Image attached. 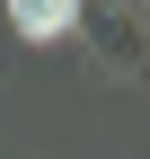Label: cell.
<instances>
[{
  "instance_id": "cell-1",
  "label": "cell",
  "mask_w": 150,
  "mask_h": 159,
  "mask_svg": "<svg viewBox=\"0 0 150 159\" xmlns=\"http://www.w3.org/2000/svg\"><path fill=\"white\" fill-rule=\"evenodd\" d=\"M71 35H88V53H97L115 80H141V9H106V0H80V18H71Z\"/></svg>"
},
{
  "instance_id": "cell-2",
  "label": "cell",
  "mask_w": 150,
  "mask_h": 159,
  "mask_svg": "<svg viewBox=\"0 0 150 159\" xmlns=\"http://www.w3.org/2000/svg\"><path fill=\"white\" fill-rule=\"evenodd\" d=\"M71 18H80V0H9V27L27 35V44H53V35H71Z\"/></svg>"
},
{
  "instance_id": "cell-3",
  "label": "cell",
  "mask_w": 150,
  "mask_h": 159,
  "mask_svg": "<svg viewBox=\"0 0 150 159\" xmlns=\"http://www.w3.org/2000/svg\"><path fill=\"white\" fill-rule=\"evenodd\" d=\"M106 9H141V0H106Z\"/></svg>"
}]
</instances>
